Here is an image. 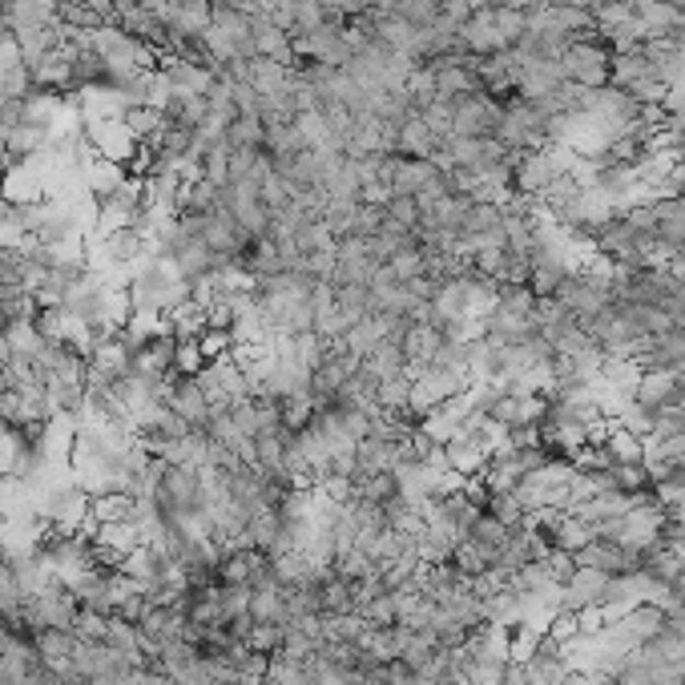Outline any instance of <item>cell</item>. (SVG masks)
<instances>
[{"mask_svg": "<svg viewBox=\"0 0 685 685\" xmlns=\"http://www.w3.org/2000/svg\"><path fill=\"white\" fill-rule=\"evenodd\" d=\"M573 271H564V266H533V274H528V290H533L536 299H557V290H561V283L569 278Z\"/></svg>", "mask_w": 685, "mask_h": 685, "instance_id": "17", "label": "cell"}, {"mask_svg": "<svg viewBox=\"0 0 685 685\" xmlns=\"http://www.w3.org/2000/svg\"><path fill=\"white\" fill-rule=\"evenodd\" d=\"M165 327H170L178 339H198L202 331H206V307L186 299L182 307H174V311L165 315Z\"/></svg>", "mask_w": 685, "mask_h": 685, "instance_id": "15", "label": "cell"}, {"mask_svg": "<svg viewBox=\"0 0 685 685\" xmlns=\"http://www.w3.org/2000/svg\"><path fill=\"white\" fill-rule=\"evenodd\" d=\"M85 141L93 146L98 158H110V162L122 165L134 162L137 146H141L134 129L125 125V117H93V122H85Z\"/></svg>", "mask_w": 685, "mask_h": 685, "instance_id": "5", "label": "cell"}, {"mask_svg": "<svg viewBox=\"0 0 685 685\" xmlns=\"http://www.w3.org/2000/svg\"><path fill=\"white\" fill-rule=\"evenodd\" d=\"M4 391H9V387H4V363H0V396H4Z\"/></svg>", "mask_w": 685, "mask_h": 685, "instance_id": "20", "label": "cell"}, {"mask_svg": "<svg viewBox=\"0 0 685 685\" xmlns=\"http://www.w3.org/2000/svg\"><path fill=\"white\" fill-rule=\"evenodd\" d=\"M436 150H439V134L420 113H411L408 122L396 129V153H403V158H436Z\"/></svg>", "mask_w": 685, "mask_h": 685, "instance_id": "10", "label": "cell"}, {"mask_svg": "<svg viewBox=\"0 0 685 685\" xmlns=\"http://www.w3.org/2000/svg\"><path fill=\"white\" fill-rule=\"evenodd\" d=\"M439 335L444 331H436L432 323H408V331H403V355H408L411 372H424L427 363H432V355L439 347Z\"/></svg>", "mask_w": 685, "mask_h": 685, "instance_id": "11", "label": "cell"}, {"mask_svg": "<svg viewBox=\"0 0 685 685\" xmlns=\"http://www.w3.org/2000/svg\"><path fill=\"white\" fill-rule=\"evenodd\" d=\"M500 105L488 93H468V98L452 101V134L456 137H496L500 129Z\"/></svg>", "mask_w": 685, "mask_h": 685, "instance_id": "4", "label": "cell"}, {"mask_svg": "<svg viewBox=\"0 0 685 685\" xmlns=\"http://www.w3.org/2000/svg\"><path fill=\"white\" fill-rule=\"evenodd\" d=\"M379 266H384V262H375L367 242L347 235V238H339L335 266H331V274H327V283H331V287H367Z\"/></svg>", "mask_w": 685, "mask_h": 685, "instance_id": "3", "label": "cell"}, {"mask_svg": "<svg viewBox=\"0 0 685 685\" xmlns=\"http://www.w3.org/2000/svg\"><path fill=\"white\" fill-rule=\"evenodd\" d=\"M134 496H125V492H101L93 496V521H129L134 516Z\"/></svg>", "mask_w": 685, "mask_h": 685, "instance_id": "16", "label": "cell"}, {"mask_svg": "<svg viewBox=\"0 0 685 685\" xmlns=\"http://www.w3.org/2000/svg\"><path fill=\"white\" fill-rule=\"evenodd\" d=\"M561 73L585 89H605V81H609V57H605L601 45L576 37L569 41V49L561 57Z\"/></svg>", "mask_w": 685, "mask_h": 685, "instance_id": "6", "label": "cell"}, {"mask_svg": "<svg viewBox=\"0 0 685 685\" xmlns=\"http://www.w3.org/2000/svg\"><path fill=\"white\" fill-rule=\"evenodd\" d=\"M165 408L178 411L182 420H186L194 432H202V427L210 424V396L202 391L198 375H174V384H170V399H165Z\"/></svg>", "mask_w": 685, "mask_h": 685, "instance_id": "8", "label": "cell"}, {"mask_svg": "<svg viewBox=\"0 0 685 685\" xmlns=\"http://www.w3.org/2000/svg\"><path fill=\"white\" fill-rule=\"evenodd\" d=\"M206 355H202L198 339H178V359H174V372L178 375H198L206 367Z\"/></svg>", "mask_w": 685, "mask_h": 685, "instance_id": "18", "label": "cell"}, {"mask_svg": "<svg viewBox=\"0 0 685 685\" xmlns=\"http://www.w3.org/2000/svg\"><path fill=\"white\" fill-rule=\"evenodd\" d=\"M278 415H283V432H290V436H302V432L315 424V415H319V399H315L311 391L283 396V399H278Z\"/></svg>", "mask_w": 685, "mask_h": 685, "instance_id": "12", "label": "cell"}, {"mask_svg": "<svg viewBox=\"0 0 685 685\" xmlns=\"http://www.w3.org/2000/svg\"><path fill=\"white\" fill-rule=\"evenodd\" d=\"M198 347L206 359H222V355H230V347H235V335L230 331H222V327H206L198 335Z\"/></svg>", "mask_w": 685, "mask_h": 685, "instance_id": "19", "label": "cell"}, {"mask_svg": "<svg viewBox=\"0 0 685 685\" xmlns=\"http://www.w3.org/2000/svg\"><path fill=\"white\" fill-rule=\"evenodd\" d=\"M633 399L641 408H649L653 415L661 411H677L685 408V387L677 384L673 372H661V367H641V379H637Z\"/></svg>", "mask_w": 685, "mask_h": 685, "instance_id": "7", "label": "cell"}, {"mask_svg": "<svg viewBox=\"0 0 685 685\" xmlns=\"http://www.w3.org/2000/svg\"><path fill=\"white\" fill-rule=\"evenodd\" d=\"M153 509L162 512L165 524L198 528L202 521V468L190 464H165L162 480L153 488Z\"/></svg>", "mask_w": 685, "mask_h": 685, "instance_id": "1", "label": "cell"}, {"mask_svg": "<svg viewBox=\"0 0 685 685\" xmlns=\"http://www.w3.org/2000/svg\"><path fill=\"white\" fill-rule=\"evenodd\" d=\"M174 359H178V335L165 327L162 335H153L150 343H141V347H137L134 372L150 375V379H170V375H178Z\"/></svg>", "mask_w": 685, "mask_h": 685, "instance_id": "9", "label": "cell"}, {"mask_svg": "<svg viewBox=\"0 0 685 685\" xmlns=\"http://www.w3.org/2000/svg\"><path fill=\"white\" fill-rule=\"evenodd\" d=\"M125 290H129V307L134 311L158 315V319H165L174 307H182L190 299V283L165 259H153L146 271H137Z\"/></svg>", "mask_w": 685, "mask_h": 685, "instance_id": "2", "label": "cell"}, {"mask_svg": "<svg viewBox=\"0 0 685 685\" xmlns=\"http://www.w3.org/2000/svg\"><path fill=\"white\" fill-rule=\"evenodd\" d=\"M226 141H230V150H262L266 146V125H262L259 113H238L230 129H226Z\"/></svg>", "mask_w": 685, "mask_h": 685, "instance_id": "14", "label": "cell"}, {"mask_svg": "<svg viewBox=\"0 0 685 685\" xmlns=\"http://www.w3.org/2000/svg\"><path fill=\"white\" fill-rule=\"evenodd\" d=\"M41 302L28 287H16V283H0V315L9 323H25V319H37Z\"/></svg>", "mask_w": 685, "mask_h": 685, "instance_id": "13", "label": "cell"}]
</instances>
